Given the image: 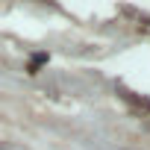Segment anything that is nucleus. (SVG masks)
Masks as SVG:
<instances>
[]
</instances>
